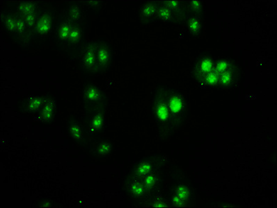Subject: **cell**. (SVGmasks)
<instances>
[{
	"instance_id": "6da1fadb",
	"label": "cell",
	"mask_w": 277,
	"mask_h": 208,
	"mask_svg": "<svg viewBox=\"0 0 277 208\" xmlns=\"http://www.w3.org/2000/svg\"><path fill=\"white\" fill-rule=\"evenodd\" d=\"M152 116L158 126V138L165 141L175 133L166 100L164 86H157L151 102Z\"/></svg>"
},
{
	"instance_id": "7a4b0ae2",
	"label": "cell",
	"mask_w": 277,
	"mask_h": 208,
	"mask_svg": "<svg viewBox=\"0 0 277 208\" xmlns=\"http://www.w3.org/2000/svg\"><path fill=\"white\" fill-rule=\"evenodd\" d=\"M165 100H166L172 124L174 131H176L182 126L186 118L187 104L186 97L183 93L173 88L164 86Z\"/></svg>"
},
{
	"instance_id": "3957f363",
	"label": "cell",
	"mask_w": 277,
	"mask_h": 208,
	"mask_svg": "<svg viewBox=\"0 0 277 208\" xmlns=\"http://www.w3.org/2000/svg\"><path fill=\"white\" fill-rule=\"evenodd\" d=\"M82 102L86 111H92L104 107L107 98L100 88L94 84H86L82 90Z\"/></svg>"
},
{
	"instance_id": "277c9868",
	"label": "cell",
	"mask_w": 277,
	"mask_h": 208,
	"mask_svg": "<svg viewBox=\"0 0 277 208\" xmlns=\"http://www.w3.org/2000/svg\"><path fill=\"white\" fill-rule=\"evenodd\" d=\"M214 69L217 74L218 86L221 88L231 87L237 79V70L234 64L227 60L214 62Z\"/></svg>"
},
{
	"instance_id": "5b68a950",
	"label": "cell",
	"mask_w": 277,
	"mask_h": 208,
	"mask_svg": "<svg viewBox=\"0 0 277 208\" xmlns=\"http://www.w3.org/2000/svg\"><path fill=\"white\" fill-rule=\"evenodd\" d=\"M81 67L84 74L96 75L99 73L94 42L84 43L81 50Z\"/></svg>"
},
{
	"instance_id": "8992f818",
	"label": "cell",
	"mask_w": 277,
	"mask_h": 208,
	"mask_svg": "<svg viewBox=\"0 0 277 208\" xmlns=\"http://www.w3.org/2000/svg\"><path fill=\"white\" fill-rule=\"evenodd\" d=\"M96 58L100 72H107L111 68L114 60V52L110 44L105 40H96L94 42Z\"/></svg>"
},
{
	"instance_id": "52a82bcc",
	"label": "cell",
	"mask_w": 277,
	"mask_h": 208,
	"mask_svg": "<svg viewBox=\"0 0 277 208\" xmlns=\"http://www.w3.org/2000/svg\"><path fill=\"white\" fill-rule=\"evenodd\" d=\"M54 16L55 12L52 9L40 10L34 29V38H45L51 33L53 28Z\"/></svg>"
},
{
	"instance_id": "ba28073f",
	"label": "cell",
	"mask_w": 277,
	"mask_h": 208,
	"mask_svg": "<svg viewBox=\"0 0 277 208\" xmlns=\"http://www.w3.org/2000/svg\"><path fill=\"white\" fill-rule=\"evenodd\" d=\"M72 25V22L66 12L61 13L56 24L55 32V41L59 48L67 47Z\"/></svg>"
},
{
	"instance_id": "9c48e42d",
	"label": "cell",
	"mask_w": 277,
	"mask_h": 208,
	"mask_svg": "<svg viewBox=\"0 0 277 208\" xmlns=\"http://www.w3.org/2000/svg\"><path fill=\"white\" fill-rule=\"evenodd\" d=\"M86 123L89 134L94 135L104 131L106 126L105 116L101 108L89 111Z\"/></svg>"
},
{
	"instance_id": "30bf717a",
	"label": "cell",
	"mask_w": 277,
	"mask_h": 208,
	"mask_svg": "<svg viewBox=\"0 0 277 208\" xmlns=\"http://www.w3.org/2000/svg\"><path fill=\"white\" fill-rule=\"evenodd\" d=\"M214 62L212 58L206 55L201 56L194 63V77L199 83H202L203 80L214 70Z\"/></svg>"
},
{
	"instance_id": "8fae6325",
	"label": "cell",
	"mask_w": 277,
	"mask_h": 208,
	"mask_svg": "<svg viewBox=\"0 0 277 208\" xmlns=\"http://www.w3.org/2000/svg\"><path fill=\"white\" fill-rule=\"evenodd\" d=\"M160 2L148 1L141 5L140 7L139 20L143 25H148L158 21V11Z\"/></svg>"
},
{
	"instance_id": "7c38bea8",
	"label": "cell",
	"mask_w": 277,
	"mask_h": 208,
	"mask_svg": "<svg viewBox=\"0 0 277 208\" xmlns=\"http://www.w3.org/2000/svg\"><path fill=\"white\" fill-rule=\"evenodd\" d=\"M83 27L76 25L72 23L70 35L67 45V48L69 51L74 52L77 50H82L84 45Z\"/></svg>"
},
{
	"instance_id": "4fadbf2b",
	"label": "cell",
	"mask_w": 277,
	"mask_h": 208,
	"mask_svg": "<svg viewBox=\"0 0 277 208\" xmlns=\"http://www.w3.org/2000/svg\"><path fill=\"white\" fill-rule=\"evenodd\" d=\"M68 133L70 138L75 140L77 143L82 144V145H86L87 138L86 137L85 132L82 125L76 121V120L70 119L67 123Z\"/></svg>"
},
{
	"instance_id": "5bb4252c",
	"label": "cell",
	"mask_w": 277,
	"mask_h": 208,
	"mask_svg": "<svg viewBox=\"0 0 277 208\" xmlns=\"http://www.w3.org/2000/svg\"><path fill=\"white\" fill-rule=\"evenodd\" d=\"M66 13L72 23L83 27L84 22V11L78 2H72L68 6Z\"/></svg>"
},
{
	"instance_id": "9a60e30c",
	"label": "cell",
	"mask_w": 277,
	"mask_h": 208,
	"mask_svg": "<svg viewBox=\"0 0 277 208\" xmlns=\"http://www.w3.org/2000/svg\"><path fill=\"white\" fill-rule=\"evenodd\" d=\"M163 3L172 12L174 16L175 21L181 20L182 18L185 19L187 16V10L183 3L179 1H165Z\"/></svg>"
},
{
	"instance_id": "2e32d148",
	"label": "cell",
	"mask_w": 277,
	"mask_h": 208,
	"mask_svg": "<svg viewBox=\"0 0 277 208\" xmlns=\"http://www.w3.org/2000/svg\"><path fill=\"white\" fill-rule=\"evenodd\" d=\"M185 19L186 20L187 29L191 34L200 35L202 31V25L200 18L190 13V14H187Z\"/></svg>"
},
{
	"instance_id": "e0dca14e",
	"label": "cell",
	"mask_w": 277,
	"mask_h": 208,
	"mask_svg": "<svg viewBox=\"0 0 277 208\" xmlns=\"http://www.w3.org/2000/svg\"><path fill=\"white\" fill-rule=\"evenodd\" d=\"M155 160L152 158L143 160L136 166L135 169V174L137 177L143 178L147 174L151 173L154 167Z\"/></svg>"
},
{
	"instance_id": "ac0fdd59",
	"label": "cell",
	"mask_w": 277,
	"mask_h": 208,
	"mask_svg": "<svg viewBox=\"0 0 277 208\" xmlns=\"http://www.w3.org/2000/svg\"><path fill=\"white\" fill-rule=\"evenodd\" d=\"M190 189L187 186L181 185L179 186L175 191L174 196H173V203L176 206H182L185 204L186 201L190 197Z\"/></svg>"
},
{
	"instance_id": "d6986e66",
	"label": "cell",
	"mask_w": 277,
	"mask_h": 208,
	"mask_svg": "<svg viewBox=\"0 0 277 208\" xmlns=\"http://www.w3.org/2000/svg\"><path fill=\"white\" fill-rule=\"evenodd\" d=\"M39 11L38 4L35 2H30V1L20 3L17 8V14L19 15L20 16L38 13Z\"/></svg>"
},
{
	"instance_id": "ffe728a7",
	"label": "cell",
	"mask_w": 277,
	"mask_h": 208,
	"mask_svg": "<svg viewBox=\"0 0 277 208\" xmlns=\"http://www.w3.org/2000/svg\"><path fill=\"white\" fill-rule=\"evenodd\" d=\"M113 147L111 143L107 141H101L96 144L93 149V154L98 157L107 156L112 152Z\"/></svg>"
},
{
	"instance_id": "44dd1931",
	"label": "cell",
	"mask_w": 277,
	"mask_h": 208,
	"mask_svg": "<svg viewBox=\"0 0 277 208\" xmlns=\"http://www.w3.org/2000/svg\"><path fill=\"white\" fill-rule=\"evenodd\" d=\"M158 20L164 23H173L175 21L174 16L170 8L164 4L163 1L160 2L158 11Z\"/></svg>"
},
{
	"instance_id": "7402d4cb",
	"label": "cell",
	"mask_w": 277,
	"mask_h": 208,
	"mask_svg": "<svg viewBox=\"0 0 277 208\" xmlns=\"http://www.w3.org/2000/svg\"><path fill=\"white\" fill-rule=\"evenodd\" d=\"M2 23L6 30H7L8 33H10L12 37L14 36L16 33V25H17V15H6V16H1Z\"/></svg>"
},
{
	"instance_id": "603a6c76",
	"label": "cell",
	"mask_w": 277,
	"mask_h": 208,
	"mask_svg": "<svg viewBox=\"0 0 277 208\" xmlns=\"http://www.w3.org/2000/svg\"><path fill=\"white\" fill-rule=\"evenodd\" d=\"M55 103L51 100H48L43 104L42 108L41 118L45 121H48L52 119L55 113Z\"/></svg>"
},
{
	"instance_id": "cb8c5ba5",
	"label": "cell",
	"mask_w": 277,
	"mask_h": 208,
	"mask_svg": "<svg viewBox=\"0 0 277 208\" xmlns=\"http://www.w3.org/2000/svg\"><path fill=\"white\" fill-rule=\"evenodd\" d=\"M129 190L134 197H139L145 194L146 188L141 182H133L129 185Z\"/></svg>"
},
{
	"instance_id": "d4e9b609",
	"label": "cell",
	"mask_w": 277,
	"mask_h": 208,
	"mask_svg": "<svg viewBox=\"0 0 277 208\" xmlns=\"http://www.w3.org/2000/svg\"><path fill=\"white\" fill-rule=\"evenodd\" d=\"M143 178L142 183L146 189L153 188L158 183L159 178L155 174L151 173H151L147 174L146 176Z\"/></svg>"
},
{
	"instance_id": "484cf974",
	"label": "cell",
	"mask_w": 277,
	"mask_h": 208,
	"mask_svg": "<svg viewBox=\"0 0 277 208\" xmlns=\"http://www.w3.org/2000/svg\"><path fill=\"white\" fill-rule=\"evenodd\" d=\"M189 10H190L191 14L194 16H199L202 13L203 4L202 1H189L187 2Z\"/></svg>"
},
{
	"instance_id": "4316f807",
	"label": "cell",
	"mask_w": 277,
	"mask_h": 208,
	"mask_svg": "<svg viewBox=\"0 0 277 208\" xmlns=\"http://www.w3.org/2000/svg\"><path fill=\"white\" fill-rule=\"evenodd\" d=\"M81 3L83 4L84 6H85L89 11L92 12H99L101 9L103 5L102 1H81Z\"/></svg>"
},
{
	"instance_id": "83f0119b",
	"label": "cell",
	"mask_w": 277,
	"mask_h": 208,
	"mask_svg": "<svg viewBox=\"0 0 277 208\" xmlns=\"http://www.w3.org/2000/svg\"><path fill=\"white\" fill-rule=\"evenodd\" d=\"M43 101L39 98H36L31 101V102L29 104V108L31 111H36L38 110L41 109L43 108Z\"/></svg>"
}]
</instances>
